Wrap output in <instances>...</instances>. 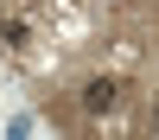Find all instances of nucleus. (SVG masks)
Masks as SVG:
<instances>
[{
	"label": "nucleus",
	"instance_id": "nucleus-1",
	"mask_svg": "<svg viewBox=\"0 0 159 140\" xmlns=\"http://www.w3.org/2000/svg\"><path fill=\"white\" fill-rule=\"evenodd\" d=\"M115 96H121V89H115V76H89V83H83V108H89V115H108Z\"/></svg>",
	"mask_w": 159,
	"mask_h": 140
},
{
	"label": "nucleus",
	"instance_id": "nucleus-2",
	"mask_svg": "<svg viewBox=\"0 0 159 140\" xmlns=\"http://www.w3.org/2000/svg\"><path fill=\"white\" fill-rule=\"evenodd\" d=\"M0 38H7L13 51H19V45H25V19H7V25H0Z\"/></svg>",
	"mask_w": 159,
	"mask_h": 140
}]
</instances>
